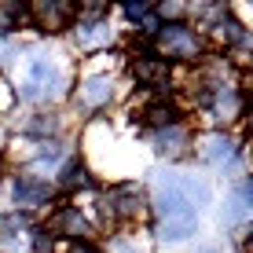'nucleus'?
I'll list each match as a JSON object with an SVG mask.
<instances>
[{"mask_svg":"<svg viewBox=\"0 0 253 253\" xmlns=\"http://www.w3.org/2000/svg\"><path fill=\"white\" fill-rule=\"evenodd\" d=\"M195 103L213 128L231 132L246 118V88H242L239 59H202L195 81Z\"/></svg>","mask_w":253,"mask_h":253,"instance_id":"7ed1b4c3","label":"nucleus"},{"mask_svg":"<svg viewBox=\"0 0 253 253\" xmlns=\"http://www.w3.org/2000/svg\"><path fill=\"white\" fill-rule=\"evenodd\" d=\"M250 216H253V187H250V176H239L220 209V224L231 228V235H239V231H250Z\"/></svg>","mask_w":253,"mask_h":253,"instance_id":"2eb2a0df","label":"nucleus"},{"mask_svg":"<svg viewBox=\"0 0 253 253\" xmlns=\"http://www.w3.org/2000/svg\"><path fill=\"white\" fill-rule=\"evenodd\" d=\"M191 154H198V162L206 165V169H213V172H235L242 165V154H246V147H242V139L239 136H231V132H220V128H209V132H202L195 139V151Z\"/></svg>","mask_w":253,"mask_h":253,"instance_id":"6e6552de","label":"nucleus"},{"mask_svg":"<svg viewBox=\"0 0 253 253\" xmlns=\"http://www.w3.org/2000/svg\"><path fill=\"white\" fill-rule=\"evenodd\" d=\"M51 195H55V187L48 184V180L41 176H30V172L15 169L11 176H7V202H11L15 213H37V209L51 206Z\"/></svg>","mask_w":253,"mask_h":253,"instance_id":"1a4fd4ad","label":"nucleus"},{"mask_svg":"<svg viewBox=\"0 0 253 253\" xmlns=\"http://www.w3.org/2000/svg\"><path fill=\"white\" fill-rule=\"evenodd\" d=\"M19 132L30 139V143H44V139H59L63 132V118L55 110H33L30 118L19 125Z\"/></svg>","mask_w":253,"mask_h":253,"instance_id":"6ab92c4d","label":"nucleus"},{"mask_svg":"<svg viewBox=\"0 0 253 253\" xmlns=\"http://www.w3.org/2000/svg\"><path fill=\"white\" fill-rule=\"evenodd\" d=\"M0 63L11 74L15 99L26 103V107L48 110L70 95V84H74L70 59L63 48L48 44V41H41V44H7Z\"/></svg>","mask_w":253,"mask_h":253,"instance_id":"f03ea898","label":"nucleus"},{"mask_svg":"<svg viewBox=\"0 0 253 253\" xmlns=\"http://www.w3.org/2000/svg\"><path fill=\"white\" fill-rule=\"evenodd\" d=\"M0 151H4V128H0Z\"/></svg>","mask_w":253,"mask_h":253,"instance_id":"4be33fe9","label":"nucleus"},{"mask_svg":"<svg viewBox=\"0 0 253 253\" xmlns=\"http://www.w3.org/2000/svg\"><path fill=\"white\" fill-rule=\"evenodd\" d=\"M44 228L51 231V239H66V242H92V235L99 231L95 220L84 213V206H77V202L55 206V213L48 216Z\"/></svg>","mask_w":253,"mask_h":253,"instance_id":"9b49d317","label":"nucleus"},{"mask_svg":"<svg viewBox=\"0 0 253 253\" xmlns=\"http://www.w3.org/2000/svg\"><path fill=\"white\" fill-rule=\"evenodd\" d=\"M26 26V4H0V41H11Z\"/></svg>","mask_w":253,"mask_h":253,"instance_id":"aec40b11","label":"nucleus"},{"mask_svg":"<svg viewBox=\"0 0 253 253\" xmlns=\"http://www.w3.org/2000/svg\"><path fill=\"white\" fill-rule=\"evenodd\" d=\"M147 191V216H151L154 246H184L198 235V209L213 202V187L206 176L184 169H158Z\"/></svg>","mask_w":253,"mask_h":253,"instance_id":"f257e3e1","label":"nucleus"},{"mask_svg":"<svg viewBox=\"0 0 253 253\" xmlns=\"http://www.w3.org/2000/svg\"><path fill=\"white\" fill-rule=\"evenodd\" d=\"M121 19L132 26L136 41H154L162 30V19L158 11H154V4H147V0H136V4H121Z\"/></svg>","mask_w":253,"mask_h":253,"instance_id":"f3484780","label":"nucleus"},{"mask_svg":"<svg viewBox=\"0 0 253 253\" xmlns=\"http://www.w3.org/2000/svg\"><path fill=\"white\" fill-rule=\"evenodd\" d=\"M66 253H99V246H95V239L92 242H66Z\"/></svg>","mask_w":253,"mask_h":253,"instance_id":"412c9836","label":"nucleus"},{"mask_svg":"<svg viewBox=\"0 0 253 253\" xmlns=\"http://www.w3.org/2000/svg\"><path fill=\"white\" fill-rule=\"evenodd\" d=\"M51 187L63 191V195H81V191H95V172L88 169V162H84V158H70L63 169H59V176L51 180Z\"/></svg>","mask_w":253,"mask_h":253,"instance_id":"dca6fc26","label":"nucleus"},{"mask_svg":"<svg viewBox=\"0 0 253 253\" xmlns=\"http://www.w3.org/2000/svg\"><path fill=\"white\" fill-rule=\"evenodd\" d=\"M95 206H99L95 228H99V224H110V231L114 228H136L147 216V191H143V184H136V180H114V184L99 187Z\"/></svg>","mask_w":253,"mask_h":253,"instance_id":"39448f33","label":"nucleus"},{"mask_svg":"<svg viewBox=\"0 0 253 253\" xmlns=\"http://www.w3.org/2000/svg\"><path fill=\"white\" fill-rule=\"evenodd\" d=\"M74 158L70 154V147L63 143V139H44V143H33V151H30V158H26V169L22 172H30V176H41V180H55L59 176V169Z\"/></svg>","mask_w":253,"mask_h":253,"instance_id":"4468645a","label":"nucleus"},{"mask_svg":"<svg viewBox=\"0 0 253 253\" xmlns=\"http://www.w3.org/2000/svg\"><path fill=\"white\" fill-rule=\"evenodd\" d=\"M95 59L99 63L84 66L74 77V84H70V99H74V107L84 118H95L103 110H110L121 95V66L107 63V55H95Z\"/></svg>","mask_w":253,"mask_h":253,"instance_id":"20e7f679","label":"nucleus"},{"mask_svg":"<svg viewBox=\"0 0 253 253\" xmlns=\"http://www.w3.org/2000/svg\"><path fill=\"white\" fill-rule=\"evenodd\" d=\"M99 253H154V239L143 228H114Z\"/></svg>","mask_w":253,"mask_h":253,"instance_id":"a211bd4d","label":"nucleus"},{"mask_svg":"<svg viewBox=\"0 0 253 253\" xmlns=\"http://www.w3.org/2000/svg\"><path fill=\"white\" fill-rule=\"evenodd\" d=\"M132 118H136V125H143V132H154V128H165V125H180L184 107L172 95H143L136 103Z\"/></svg>","mask_w":253,"mask_h":253,"instance_id":"ddd939ff","label":"nucleus"},{"mask_svg":"<svg viewBox=\"0 0 253 253\" xmlns=\"http://www.w3.org/2000/svg\"><path fill=\"white\" fill-rule=\"evenodd\" d=\"M147 147H151V154L162 158V162H184L187 154L195 151V132L187 128V121H180V125H165V128L147 132Z\"/></svg>","mask_w":253,"mask_h":253,"instance_id":"f8f14e48","label":"nucleus"},{"mask_svg":"<svg viewBox=\"0 0 253 253\" xmlns=\"http://www.w3.org/2000/svg\"><path fill=\"white\" fill-rule=\"evenodd\" d=\"M66 33L74 41V51H81V55H107V48L118 41V30L110 26V7L103 4L77 7V19Z\"/></svg>","mask_w":253,"mask_h":253,"instance_id":"0eeeda50","label":"nucleus"},{"mask_svg":"<svg viewBox=\"0 0 253 253\" xmlns=\"http://www.w3.org/2000/svg\"><path fill=\"white\" fill-rule=\"evenodd\" d=\"M154 51H158V59L165 66H198L206 59V37L202 30H198L191 19L184 22H165L158 30V37H154Z\"/></svg>","mask_w":253,"mask_h":253,"instance_id":"423d86ee","label":"nucleus"},{"mask_svg":"<svg viewBox=\"0 0 253 253\" xmlns=\"http://www.w3.org/2000/svg\"><path fill=\"white\" fill-rule=\"evenodd\" d=\"M77 19V4H63V0H37V4H26V26L37 30L41 37H59L66 33Z\"/></svg>","mask_w":253,"mask_h":253,"instance_id":"9d476101","label":"nucleus"}]
</instances>
